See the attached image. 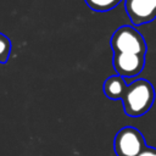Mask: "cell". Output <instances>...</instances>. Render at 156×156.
<instances>
[{"label":"cell","mask_w":156,"mask_h":156,"mask_svg":"<svg viewBox=\"0 0 156 156\" xmlns=\"http://www.w3.org/2000/svg\"><path fill=\"white\" fill-rule=\"evenodd\" d=\"M124 9L134 26L146 24L156 18V0H124Z\"/></svg>","instance_id":"5"},{"label":"cell","mask_w":156,"mask_h":156,"mask_svg":"<svg viewBox=\"0 0 156 156\" xmlns=\"http://www.w3.org/2000/svg\"><path fill=\"white\" fill-rule=\"evenodd\" d=\"M112 65L116 73L123 78H133L139 76L145 66V55L130 52L113 54Z\"/></svg>","instance_id":"4"},{"label":"cell","mask_w":156,"mask_h":156,"mask_svg":"<svg viewBox=\"0 0 156 156\" xmlns=\"http://www.w3.org/2000/svg\"><path fill=\"white\" fill-rule=\"evenodd\" d=\"M88 7H90L94 11L105 12L115 9L122 0H84Z\"/></svg>","instance_id":"7"},{"label":"cell","mask_w":156,"mask_h":156,"mask_svg":"<svg viewBox=\"0 0 156 156\" xmlns=\"http://www.w3.org/2000/svg\"><path fill=\"white\" fill-rule=\"evenodd\" d=\"M154 101L155 88L144 78H139L128 84L122 98L124 112L129 117H139L145 115L154 105Z\"/></svg>","instance_id":"1"},{"label":"cell","mask_w":156,"mask_h":156,"mask_svg":"<svg viewBox=\"0 0 156 156\" xmlns=\"http://www.w3.org/2000/svg\"><path fill=\"white\" fill-rule=\"evenodd\" d=\"M145 147L144 135L130 126L119 129L113 140V150L117 156H138Z\"/></svg>","instance_id":"3"},{"label":"cell","mask_w":156,"mask_h":156,"mask_svg":"<svg viewBox=\"0 0 156 156\" xmlns=\"http://www.w3.org/2000/svg\"><path fill=\"white\" fill-rule=\"evenodd\" d=\"M128 84L124 78L116 74L108 77L104 83V94L111 100H122Z\"/></svg>","instance_id":"6"},{"label":"cell","mask_w":156,"mask_h":156,"mask_svg":"<svg viewBox=\"0 0 156 156\" xmlns=\"http://www.w3.org/2000/svg\"><path fill=\"white\" fill-rule=\"evenodd\" d=\"M110 45L113 52L146 54V41L144 37L132 26H122L116 29L111 37Z\"/></svg>","instance_id":"2"},{"label":"cell","mask_w":156,"mask_h":156,"mask_svg":"<svg viewBox=\"0 0 156 156\" xmlns=\"http://www.w3.org/2000/svg\"><path fill=\"white\" fill-rule=\"evenodd\" d=\"M138 156H156V147L146 146Z\"/></svg>","instance_id":"9"},{"label":"cell","mask_w":156,"mask_h":156,"mask_svg":"<svg viewBox=\"0 0 156 156\" xmlns=\"http://www.w3.org/2000/svg\"><path fill=\"white\" fill-rule=\"evenodd\" d=\"M11 52V40L0 33V63H6Z\"/></svg>","instance_id":"8"}]
</instances>
